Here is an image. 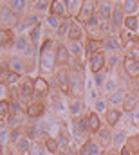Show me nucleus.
<instances>
[{
    "label": "nucleus",
    "mask_w": 139,
    "mask_h": 155,
    "mask_svg": "<svg viewBox=\"0 0 139 155\" xmlns=\"http://www.w3.org/2000/svg\"><path fill=\"white\" fill-rule=\"evenodd\" d=\"M45 146H47V150H49L51 153L56 155V150H58V141H56V139H47Z\"/></svg>",
    "instance_id": "bb28decb"
},
{
    "label": "nucleus",
    "mask_w": 139,
    "mask_h": 155,
    "mask_svg": "<svg viewBox=\"0 0 139 155\" xmlns=\"http://www.w3.org/2000/svg\"><path fill=\"white\" fill-rule=\"evenodd\" d=\"M9 69H11V72H15V74H22L24 71H25V65H24V61L20 60V58H11L9 60Z\"/></svg>",
    "instance_id": "0eeeda50"
},
{
    "label": "nucleus",
    "mask_w": 139,
    "mask_h": 155,
    "mask_svg": "<svg viewBox=\"0 0 139 155\" xmlns=\"http://www.w3.org/2000/svg\"><path fill=\"white\" fill-rule=\"evenodd\" d=\"M123 139H125V134H121V132H119V134H116V135L112 137V141H114V144H116V146H117V144H121V143H123Z\"/></svg>",
    "instance_id": "c9c22d12"
},
{
    "label": "nucleus",
    "mask_w": 139,
    "mask_h": 155,
    "mask_svg": "<svg viewBox=\"0 0 139 155\" xmlns=\"http://www.w3.org/2000/svg\"><path fill=\"white\" fill-rule=\"evenodd\" d=\"M9 7H11V11L20 13V11H24V9L27 7V2H24V0H15V2H9Z\"/></svg>",
    "instance_id": "ddd939ff"
},
{
    "label": "nucleus",
    "mask_w": 139,
    "mask_h": 155,
    "mask_svg": "<svg viewBox=\"0 0 139 155\" xmlns=\"http://www.w3.org/2000/svg\"><path fill=\"white\" fill-rule=\"evenodd\" d=\"M35 5H36V9H40V11H43V9H45V7H49L51 4H49V2H36Z\"/></svg>",
    "instance_id": "37998d69"
},
{
    "label": "nucleus",
    "mask_w": 139,
    "mask_h": 155,
    "mask_svg": "<svg viewBox=\"0 0 139 155\" xmlns=\"http://www.w3.org/2000/svg\"><path fill=\"white\" fill-rule=\"evenodd\" d=\"M31 152H33V155H43V148L36 143V144H33V146H31Z\"/></svg>",
    "instance_id": "f704fd0d"
},
{
    "label": "nucleus",
    "mask_w": 139,
    "mask_h": 155,
    "mask_svg": "<svg viewBox=\"0 0 139 155\" xmlns=\"http://www.w3.org/2000/svg\"><path fill=\"white\" fill-rule=\"evenodd\" d=\"M29 38H31V41H33V45H36V43H38V27H35V29H33V33H31V36H29Z\"/></svg>",
    "instance_id": "a19ab883"
},
{
    "label": "nucleus",
    "mask_w": 139,
    "mask_h": 155,
    "mask_svg": "<svg viewBox=\"0 0 139 155\" xmlns=\"http://www.w3.org/2000/svg\"><path fill=\"white\" fill-rule=\"evenodd\" d=\"M136 103H137V99H136V96H132V94H128V96L125 97V101H123V107H125L127 110H136Z\"/></svg>",
    "instance_id": "2eb2a0df"
},
{
    "label": "nucleus",
    "mask_w": 139,
    "mask_h": 155,
    "mask_svg": "<svg viewBox=\"0 0 139 155\" xmlns=\"http://www.w3.org/2000/svg\"><path fill=\"white\" fill-rule=\"evenodd\" d=\"M7 108H11V105H9L7 101H2V103H0V112H2L4 117H5V114H7Z\"/></svg>",
    "instance_id": "58836bf2"
},
{
    "label": "nucleus",
    "mask_w": 139,
    "mask_h": 155,
    "mask_svg": "<svg viewBox=\"0 0 139 155\" xmlns=\"http://www.w3.org/2000/svg\"><path fill=\"white\" fill-rule=\"evenodd\" d=\"M70 52H72L74 56H80V54H81V45H80L78 41H72V43H70Z\"/></svg>",
    "instance_id": "7c9ffc66"
},
{
    "label": "nucleus",
    "mask_w": 139,
    "mask_h": 155,
    "mask_svg": "<svg viewBox=\"0 0 139 155\" xmlns=\"http://www.w3.org/2000/svg\"><path fill=\"white\" fill-rule=\"evenodd\" d=\"M11 35H13V31H7V29H4V31H2V43H4V45L7 43V40H9Z\"/></svg>",
    "instance_id": "ea45409f"
},
{
    "label": "nucleus",
    "mask_w": 139,
    "mask_h": 155,
    "mask_svg": "<svg viewBox=\"0 0 139 155\" xmlns=\"http://www.w3.org/2000/svg\"><path fill=\"white\" fill-rule=\"evenodd\" d=\"M56 155H67V153H56Z\"/></svg>",
    "instance_id": "3c124183"
},
{
    "label": "nucleus",
    "mask_w": 139,
    "mask_h": 155,
    "mask_svg": "<svg viewBox=\"0 0 139 155\" xmlns=\"http://www.w3.org/2000/svg\"><path fill=\"white\" fill-rule=\"evenodd\" d=\"M132 123H134L136 126H139V108H136L134 114H132Z\"/></svg>",
    "instance_id": "79ce46f5"
},
{
    "label": "nucleus",
    "mask_w": 139,
    "mask_h": 155,
    "mask_svg": "<svg viewBox=\"0 0 139 155\" xmlns=\"http://www.w3.org/2000/svg\"><path fill=\"white\" fill-rule=\"evenodd\" d=\"M47 90H49L47 81L42 79V78H38V79L35 81V92H33V96H35L36 99H40V97H43V96L47 94Z\"/></svg>",
    "instance_id": "20e7f679"
},
{
    "label": "nucleus",
    "mask_w": 139,
    "mask_h": 155,
    "mask_svg": "<svg viewBox=\"0 0 139 155\" xmlns=\"http://www.w3.org/2000/svg\"><path fill=\"white\" fill-rule=\"evenodd\" d=\"M96 110H98V112H105V110H107V101H105V99L96 101Z\"/></svg>",
    "instance_id": "473e14b6"
},
{
    "label": "nucleus",
    "mask_w": 139,
    "mask_h": 155,
    "mask_svg": "<svg viewBox=\"0 0 139 155\" xmlns=\"http://www.w3.org/2000/svg\"><path fill=\"white\" fill-rule=\"evenodd\" d=\"M137 24H139V22H137V18H136V16H128V18L125 20V25H127L130 31H136V29H137Z\"/></svg>",
    "instance_id": "b1692460"
},
{
    "label": "nucleus",
    "mask_w": 139,
    "mask_h": 155,
    "mask_svg": "<svg viewBox=\"0 0 139 155\" xmlns=\"http://www.w3.org/2000/svg\"><path fill=\"white\" fill-rule=\"evenodd\" d=\"M92 5H94L92 2H85V4L81 5V13H80V16H78L80 22H85V20L89 22V20L92 18Z\"/></svg>",
    "instance_id": "423d86ee"
},
{
    "label": "nucleus",
    "mask_w": 139,
    "mask_h": 155,
    "mask_svg": "<svg viewBox=\"0 0 139 155\" xmlns=\"http://www.w3.org/2000/svg\"><path fill=\"white\" fill-rule=\"evenodd\" d=\"M58 81H60V87H62V90L63 92H69V76H67V72L65 71H62V72H58Z\"/></svg>",
    "instance_id": "9b49d317"
},
{
    "label": "nucleus",
    "mask_w": 139,
    "mask_h": 155,
    "mask_svg": "<svg viewBox=\"0 0 139 155\" xmlns=\"http://www.w3.org/2000/svg\"><path fill=\"white\" fill-rule=\"evenodd\" d=\"M108 101H110L112 105H119V103H123V101H125V97H123V90H117V92L110 94Z\"/></svg>",
    "instance_id": "aec40b11"
},
{
    "label": "nucleus",
    "mask_w": 139,
    "mask_h": 155,
    "mask_svg": "<svg viewBox=\"0 0 139 155\" xmlns=\"http://www.w3.org/2000/svg\"><path fill=\"white\" fill-rule=\"evenodd\" d=\"M105 49H108V51H116L117 47H119V43L116 41V40L112 38V36H108V38H105Z\"/></svg>",
    "instance_id": "5701e85b"
},
{
    "label": "nucleus",
    "mask_w": 139,
    "mask_h": 155,
    "mask_svg": "<svg viewBox=\"0 0 139 155\" xmlns=\"http://www.w3.org/2000/svg\"><path fill=\"white\" fill-rule=\"evenodd\" d=\"M18 135H20V132H18V130L11 132V139H13V141H18Z\"/></svg>",
    "instance_id": "49530a36"
},
{
    "label": "nucleus",
    "mask_w": 139,
    "mask_h": 155,
    "mask_svg": "<svg viewBox=\"0 0 139 155\" xmlns=\"http://www.w3.org/2000/svg\"><path fill=\"white\" fill-rule=\"evenodd\" d=\"M105 83V74L103 72H96V87H101Z\"/></svg>",
    "instance_id": "e433bc0d"
},
{
    "label": "nucleus",
    "mask_w": 139,
    "mask_h": 155,
    "mask_svg": "<svg viewBox=\"0 0 139 155\" xmlns=\"http://www.w3.org/2000/svg\"><path fill=\"white\" fill-rule=\"evenodd\" d=\"M70 114H74V116H78L80 112H81V101L78 99V97H72L70 99Z\"/></svg>",
    "instance_id": "a211bd4d"
},
{
    "label": "nucleus",
    "mask_w": 139,
    "mask_h": 155,
    "mask_svg": "<svg viewBox=\"0 0 139 155\" xmlns=\"http://www.w3.org/2000/svg\"><path fill=\"white\" fill-rule=\"evenodd\" d=\"M51 7H53V15H65V4L63 2H51Z\"/></svg>",
    "instance_id": "4468645a"
},
{
    "label": "nucleus",
    "mask_w": 139,
    "mask_h": 155,
    "mask_svg": "<svg viewBox=\"0 0 139 155\" xmlns=\"http://www.w3.org/2000/svg\"><path fill=\"white\" fill-rule=\"evenodd\" d=\"M69 38H72L74 41H78V40L81 38V31H80L78 25H74V24L69 25Z\"/></svg>",
    "instance_id": "6ab92c4d"
},
{
    "label": "nucleus",
    "mask_w": 139,
    "mask_h": 155,
    "mask_svg": "<svg viewBox=\"0 0 139 155\" xmlns=\"http://www.w3.org/2000/svg\"><path fill=\"white\" fill-rule=\"evenodd\" d=\"M100 9H101V16H103V18H110V16H112L110 5H108L107 2H101V4H100Z\"/></svg>",
    "instance_id": "a878e982"
},
{
    "label": "nucleus",
    "mask_w": 139,
    "mask_h": 155,
    "mask_svg": "<svg viewBox=\"0 0 139 155\" xmlns=\"http://www.w3.org/2000/svg\"><path fill=\"white\" fill-rule=\"evenodd\" d=\"M89 130H90V126H89V119H80V121L76 123V126H74V134H76V137H78L80 141L89 134Z\"/></svg>",
    "instance_id": "7ed1b4c3"
},
{
    "label": "nucleus",
    "mask_w": 139,
    "mask_h": 155,
    "mask_svg": "<svg viewBox=\"0 0 139 155\" xmlns=\"http://www.w3.org/2000/svg\"><path fill=\"white\" fill-rule=\"evenodd\" d=\"M139 2H134V0H128V2H123V11L127 13V15H130L132 16V13L137 9Z\"/></svg>",
    "instance_id": "dca6fc26"
},
{
    "label": "nucleus",
    "mask_w": 139,
    "mask_h": 155,
    "mask_svg": "<svg viewBox=\"0 0 139 155\" xmlns=\"http://www.w3.org/2000/svg\"><path fill=\"white\" fill-rule=\"evenodd\" d=\"M65 5L69 7V13H70V15H74V13L78 11V7H81L83 4H81V2H76V0H72V2H65Z\"/></svg>",
    "instance_id": "cd10ccee"
},
{
    "label": "nucleus",
    "mask_w": 139,
    "mask_h": 155,
    "mask_svg": "<svg viewBox=\"0 0 139 155\" xmlns=\"http://www.w3.org/2000/svg\"><path fill=\"white\" fill-rule=\"evenodd\" d=\"M117 63H119V56H116V54H114V56H110V60H108V67H110V69H114Z\"/></svg>",
    "instance_id": "4c0bfd02"
},
{
    "label": "nucleus",
    "mask_w": 139,
    "mask_h": 155,
    "mask_svg": "<svg viewBox=\"0 0 139 155\" xmlns=\"http://www.w3.org/2000/svg\"><path fill=\"white\" fill-rule=\"evenodd\" d=\"M35 83L31 81V79H25L24 83H22V87H20V96L22 97H29L33 92H35V87H33Z\"/></svg>",
    "instance_id": "6e6552de"
},
{
    "label": "nucleus",
    "mask_w": 139,
    "mask_h": 155,
    "mask_svg": "<svg viewBox=\"0 0 139 155\" xmlns=\"http://www.w3.org/2000/svg\"><path fill=\"white\" fill-rule=\"evenodd\" d=\"M98 134H100V135H101V143H103V144H107V143H108V141H110V134H108V132H107V130H100V132H98Z\"/></svg>",
    "instance_id": "72a5a7b5"
},
{
    "label": "nucleus",
    "mask_w": 139,
    "mask_h": 155,
    "mask_svg": "<svg viewBox=\"0 0 139 155\" xmlns=\"http://www.w3.org/2000/svg\"><path fill=\"white\" fill-rule=\"evenodd\" d=\"M112 20H114V25H121L123 24V13L119 7H114L112 11Z\"/></svg>",
    "instance_id": "4be33fe9"
},
{
    "label": "nucleus",
    "mask_w": 139,
    "mask_h": 155,
    "mask_svg": "<svg viewBox=\"0 0 139 155\" xmlns=\"http://www.w3.org/2000/svg\"><path fill=\"white\" fill-rule=\"evenodd\" d=\"M40 132H42V124H36V126H31V128H29V135H31V137H36Z\"/></svg>",
    "instance_id": "2f4dec72"
},
{
    "label": "nucleus",
    "mask_w": 139,
    "mask_h": 155,
    "mask_svg": "<svg viewBox=\"0 0 139 155\" xmlns=\"http://www.w3.org/2000/svg\"><path fill=\"white\" fill-rule=\"evenodd\" d=\"M103 54L100 52V51H96L92 56H90V67H92V71L94 72H101V67H103Z\"/></svg>",
    "instance_id": "39448f33"
},
{
    "label": "nucleus",
    "mask_w": 139,
    "mask_h": 155,
    "mask_svg": "<svg viewBox=\"0 0 139 155\" xmlns=\"http://www.w3.org/2000/svg\"><path fill=\"white\" fill-rule=\"evenodd\" d=\"M16 79H18V74L11 72V74H7V76L2 78V83H4V85H15V83H16Z\"/></svg>",
    "instance_id": "393cba45"
},
{
    "label": "nucleus",
    "mask_w": 139,
    "mask_h": 155,
    "mask_svg": "<svg viewBox=\"0 0 139 155\" xmlns=\"http://www.w3.org/2000/svg\"><path fill=\"white\" fill-rule=\"evenodd\" d=\"M18 148H20V152H27V150L31 148V143L24 137V139H20V141H18Z\"/></svg>",
    "instance_id": "c85d7f7f"
},
{
    "label": "nucleus",
    "mask_w": 139,
    "mask_h": 155,
    "mask_svg": "<svg viewBox=\"0 0 139 155\" xmlns=\"http://www.w3.org/2000/svg\"><path fill=\"white\" fill-rule=\"evenodd\" d=\"M108 155H117V153H116V152H110V153H108Z\"/></svg>",
    "instance_id": "8fccbe9b"
},
{
    "label": "nucleus",
    "mask_w": 139,
    "mask_h": 155,
    "mask_svg": "<svg viewBox=\"0 0 139 155\" xmlns=\"http://www.w3.org/2000/svg\"><path fill=\"white\" fill-rule=\"evenodd\" d=\"M114 88H116V83H112V81H108V83H107V90H108V92H112Z\"/></svg>",
    "instance_id": "a18cd8bd"
},
{
    "label": "nucleus",
    "mask_w": 139,
    "mask_h": 155,
    "mask_svg": "<svg viewBox=\"0 0 139 155\" xmlns=\"http://www.w3.org/2000/svg\"><path fill=\"white\" fill-rule=\"evenodd\" d=\"M47 22H49L51 27H62V25H60V18H58L56 15H51V16L47 18Z\"/></svg>",
    "instance_id": "c756f323"
},
{
    "label": "nucleus",
    "mask_w": 139,
    "mask_h": 155,
    "mask_svg": "<svg viewBox=\"0 0 139 155\" xmlns=\"http://www.w3.org/2000/svg\"><path fill=\"white\" fill-rule=\"evenodd\" d=\"M121 155H130V148H123V152H121Z\"/></svg>",
    "instance_id": "09e8293b"
},
{
    "label": "nucleus",
    "mask_w": 139,
    "mask_h": 155,
    "mask_svg": "<svg viewBox=\"0 0 139 155\" xmlns=\"http://www.w3.org/2000/svg\"><path fill=\"white\" fill-rule=\"evenodd\" d=\"M49 47H51V41L47 40L42 47V56H40V69L43 71H51L56 61V56L53 54V51H49Z\"/></svg>",
    "instance_id": "f257e3e1"
},
{
    "label": "nucleus",
    "mask_w": 139,
    "mask_h": 155,
    "mask_svg": "<svg viewBox=\"0 0 139 155\" xmlns=\"http://www.w3.org/2000/svg\"><path fill=\"white\" fill-rule=\"evenodd\" d=\"M125 69H127L130 74H134V76L139 74V63L134 58H127V60H125Z\"/></svg>",
    "instance_id": "1a4fd4ad"
},
{
    "label": "nucleus",
    "mask_w": 139,
    "mask_h": 155,
    "mask_svg": "<svg viewBox=\"0 0 139 155\" xmlns=\"http://www.w3.org/2000/svg\"><path fill=\"white\" fill-rule=\"evenodd\" d=\"M5 137H7V134H5V130H2V144H5V141H7Z\"/></svg>",
    "instance_id": "de8ad7c7"
},
{
    "label": "nucleus",
    "mask_w": 139,
    "mask_h": 155,
    "mask_svg": "<svg viewBox=\"0 0 139 155\" xmlns=\"http://www.w3.org/2000/svg\"><path fill=\"white\" fill-rule=\"evenodd\" d=\"M43 112V107L40 105V103H36V105H31L29 108H27V116L29 117H38L40 114Z\"/></svg>",
    "instance_id": "f3484780"
},
{
    "label": "nucleus",
    "mask_w": 139,
    "mask_h": 155,
    "mask_svg": "<svg viewBox=\"0 0 139 155\" xmlns=\"http://www.w3.org/2000/svg\"><path fill=\"white\" fill-rule=\"evenodd\" d=\"M11 112H13V114H18V112H20V107H18V103H16V101H13V103H11Z\"/></svg>",
    "instance_id": "c03bdc74"
},
{
    "label": "nucleus",
    "mask_w": 139,
    "mask_h": 155,
    "mask_svg": "<svg viewBox=\"0 0 139 155\" xmlns=\"http://www.w3.org/2000/svg\"><path fill=\"white\" fill-rule=\"evenodd\" d=\"M33 41H31V38L29 36H18L16 38V41H15V51L16 52H20V54H24V56H31L33 54Z\"/></svg>",
    "instance_id": "f03ea898"
},
{
    "label": "nucleus",
    "mask_w": 139,
    "mask_h": 155,
    "mask_svg": "<svg viewBox=\"0 0 139 155\" xmlns=\"http://www.w3.org/2000/svg\"><path fill=\"white\" fill-rule=\"evenodd\" d=\"M119 117H121L119 110H107V123H108V124L114 126V124L119 121Z\"/></svg>",
    "instance_id": "f8f14e48"
},
{
    "label": "nucleus",
    "mask_w": 139,
    "mask_h": 155,
    "mask_svg": "<svg viewBox=\"0 0 139 155\" xmlns=\"http://www.w3.org/2000/svg\"><path fill=\"white\" fill-rule=\"evenodd\" d=\"M89 126H90L92 132H100V119H98L96 114H90L89 116Z\"/></svg>",
    "instance_id": "412c9836"
},
{
    "label": "nucleus",
    "mask_w": 139,
    "mask_h": 155,
    "mask_svg": "<svg viewBox=\"0 0 139 155\" xmlns=\"http://www.w3.org/2000/svg\"><path fill=\"white\" fill-rule=\"evenodd\" d=\"M67 60H69V52H67V49H65L63 45H58L56 61H58V63H67Z\"/></svg>",
    "instance_id": "9d476101"
}]
</instances>
